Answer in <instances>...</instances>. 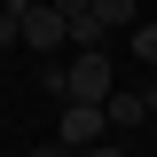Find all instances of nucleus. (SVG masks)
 Segmentation results:
<instances>
[{"label": "nucleus", "instance_id": "1a4fd4ad", "mask_svg": "<svg viewBox=\"0 0 157 157\" xmlns=\"http://www.w3.org/2000/svg\"><path fill=\"white\" fill-rule=\"evenodd\" d=\"M32 157H71V149H63V141H47V149H32Z\"/></svg>", "mask_w": 157, "mask_h": 157}, {"label": "nucleus", "instance_id": "9d476101", "mask_svg": "<svg viewBox=\"0 0 157 157\" xmlns=\"http://www.w3.org/2000/svg\"><path fill=\"white\" fill-rule=\"evenodd\" d=\"M16 8H47V0H16Z\"/></svg>", "mask_w": 157, "mask_h": 157}, {"label": "nucleus", "instance_id": "20e7f679", "mask_svg": "<svg viewBox=\"0 0 157 157\" xmlns=\"http://www.w3.org/2000/svg\"><path fill=\"white\" fill-rule=\"evenodd\" d=\"M149 86H110V102H102V118H110L118 134H134V126H149Z\"/></svg>", "mask_w": 157, "mask_h": 157}, {"label": "nucleus", "instance_id": "0eeeda50", "mask_svg": "<svg viewBox=\"0 0 157 157\" xmlns=\"http://www.w3.org/2000/svg\"><path fill=\"white\" fill-rule=\"evenodd\" d=\"M134 55H141V63L157 71V24H134Z\"/></svg>", "mask_w": 157, "mask_h": 157}, {"label": "nucleus", "instance_id": "f257e3e1", "mask_svg": "<svg viewBox=\"0 0 157 157\" xmlns=\"http://www.w3.org/2000/svg\"><path fill=\"white\" fill-rule=\"evenodd\" d=\"M55 102H110V47H71V63H47Z\"/></svg>", "mask_w": 157, "mask_h": 157}, {"label": "nucleus", "instance_id": "f8f14e48", "mask_svg": "<svg viewBox=\"0 0 157 157\" xmlns=\"http://www.w3.org/2000/svg\"><path fill=\"white\" fill-rule=\"evenodd\" d=\"M141 157H157V149H141Z\"/></svg>", "mask_w": 157, "mask_h": 157}, {"label": "nucleus", "instance_id": "39448f33", "mask_svg": "<svg viewBox=\"0 0 157 157\" xmlns=\"http://www.w3.org/2000/svg\"><path fill=\"white\" fill-rule=\"evenodd\" d=\"M0 47H24V8L16 0H0Z\"/></svg>", "mask_w": 157, "mask_h": 157}, {"label": "nucleus", "instance_id": "7ed1b4c3", "mask_svg": "<svg viewBox=\"0 0 157 157\" xmlns=\"http://www.w3.org/2000/svg\"><path fill=\"white\" fill-rule=\"evenodd\" d=\"M24 47H32V55H47V63L71 47V32H63V16H55V8H24Z\"/></svg>", "mask_w": 157, "mask_h": 157}, {"label": "nucleus", "instance_id": "9b49d317", "mask_svg": "<svg viewBox=\"0 0 157 157\" xmlns=\"http://www.w3.org/2000/svg\"><path fill=\"white\" fill-rule=\"evenodd\" d=\"M149 134H157V102H149Z\"/></svg>", "mask_w": 157, "mask_h": 157}, {"label": "nucleus", "instance_id": "6e6552de", "mask_svg": "<svg viewBox=\"0 0 157 157\" xmlns=\"http://www.w3.org/2000/svg\"><path fill=\"white\" fill-rule=\"evenodd\" d=\"M78 157H126V149H118V141H94V149H78Z\"/></svg>", "mask_w": 157, "mask_h": 157}, {"label": "nucleus", "instance_id": "f03ea898", "mask_svg": "<svg viewBox=\"0 0 157 157\" xmlns=\"http://www.w3.org/2000/svg\"><path fill=\"white\" fill-rule=\"evenodd\" d=\"M55 141H63V149H94V141H110V118H102V102H63V110H55Z\"/></svg>", "mask_w": 157, "mask_h": 157}, {"label": "nucleus", "instance_id": "423d86ee", "mask_svg": "<svg viewBox=\"0 0 157 157\" xmlns=\"http://www.w3.org/2000/svg\"><path fill=\"white\" fill-rule=\"evenodd\" d=\"M86 8H94L102 24H134V0H86Z\"/></svg>", "mask_w": 157, "mask_h": 157}]
</instances>
